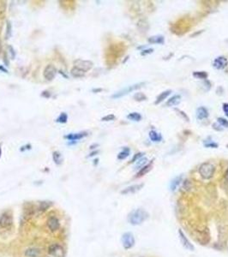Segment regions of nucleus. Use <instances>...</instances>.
Wrapping results in <instances>:
<instances>
[{"label":"nucleus","instance_id":"nucleus-1","mask_svg":"<svg viewBox=\"0 0 228 257\" xmlns=\"http://www.w3.org/2000/svg\"><path fill=\"white\" fill-rule=\"evenodd\" d=\"M148 218V213L143 209H136L130 213L128 220L130 224H131L132 225H138L143 223Z\"/></svg>","mask_w":228,"mask_h":257},{"label":"nucleus","instance_id":"nucleus-2","mask_svg":"<svg viewBox=\"0 0 228 257\" xmlns=\"http://www.w3.org/2000/svg\"><path fill=\"white\" fill-rule=\"evenodd\" d=\"M215 171L214 166H213L210 163H203L199 168V172L201 178L204 179H210L214 176Z\"/></svg>","mask_w":228,"mask_h":257},{"label":"nucleus","instance_id":"nucleus-3","mask_svg":"<svg viewBox=\"0 0 228 257\" xmlns=\"http://www.w3.org/2000/svg\"><path fill=\"white\" fill-rule=\"evenodd\" d=\"M13 224V218L11 213L5 212L0 214V230L10 229Z\"/></svg>","mask_w":228,"mask_h":257},{"label":"nucleus","instance_id":"nucleus-4","mask_svg":"<svg viewBox=\"0 0 228 257\" xmlns=\"http://www.w3.org/2000/svg\"><path fill=\"white\" fill-rule=\"evenodd\" d=\"M143 85H145L144 82H141V83L135 84V85H132V86H129L128 88H124V89L121 90V91H119V92L116 93L115 94L112 95V98H113V99H117V98L123 97V96H124V95L128 94L129 93L132 92V91H134V90H136V89H138V88H141Z\"/></svg>","mask_w":228,"mask_h":257},{"label":"nucleus","instance_id":"nucleus-5","mask_svg":"<svg viewBox=\"0 0 228 257\" xmlns=\"http://www.w3.org/2000/svg\"><path fill=\"white\" fill-rule=\"evenodd\" d=\"M48 253L53 257H64V249L61 245L58 243H53L49 246Z\"/></svg>","mask_w":228,"mask_h":257},{"label":"nucleus","instance_id":"nucleus-6","mask_svg":"<svg viewBox=\"0 0 228 257\" xmlns=\"http://www.w3.org/2000/svg\"><path fill=\"white\" fill-rule=\"evenodd\" d=\"M122 244L123 247L125 249H130L135 245V237L132 233L126 232L123 235L122 237Z\"/></svg>","mask_w":228,"mask_h":257},{"label":"nucleus","instance_id":"nucleus-7","mask_svg":"<svg viewBox=\"0 0 228 257\" xmlns=\"http://www.w3.org/2000/svg\"><path fill=\"white\" fill-rule=\"evenodd\" d=\"M74 65H75L74 67L77 68V69L86 73L93 68V63L91 61H89V60L77 59V60H76V61L74 62Z\"/></svg>","mask_w":228,"mask_h":257},{"label":"nucleus","instance_id":"nucleus-8","mask_svg":"<svg viewBox=\"0 0 228 257\" xmlns=\"http://www.w3.org/2000/svg\"><path fill=\"white\" fill-rule=\"evenodd\" d=\"M56 75H57V69L54 65L49 64L45 68L44 71H43V76L45 80H47V81L53 80L56 76Z\"/></svg>","mask_w":228,"mask_h":257},{"label":"nucleus","instance_id":"nucleus-9","mask_svg":"<svg viewBox=\"0 0 228 257\" xmlns=\"http://www.w3.org/2000/svg\"><path fill=\"white\" fill-rule=\"evenodd\" d=\"M178 236H179V239H180V242H181L182 245L184 246L186 249L194 250V246L192 245V243L189 242V239L185 237V235H184L182 230H178Z\"/></svg>","mask_w":228,"mask_h":257},{"label":"nucleus","instance_id":"nucleus-10","mask_svg":"<svg viewBox=\"0 0 228 257\" xmlns=\"http://www.w3.org/2000/svg\"><path fill=\"white\" fill-rule=\"evenodd\" d=\"M228 61L225 57H218L213 63V66L217 70H223L226 67Z\"/></svg>","mask_w":228,"mask_h":257},{"label":"nucleus","instance_id":"nucleus-11","mask_svg":"<svg viewBox=\"0 0 228 257\" xmlns=\"http://www.w3.org/2000/svg\"><path fill=\"white\" fill-rule=\"evenodd\" d=\"M59 221L56 217H51L47 220V227L51 231H57L59 229Z\"/></svg>","mask_w":228,"mask_h":257},{"label":"nucleus","instance_id":"nucleus-12","mask_svg":"<svg viewBox=\"0 0 228 257\" xmlns=\"http://www.w3.org/2000/svg\"><path fill=\"white\" fill-rule=\"evenodd\" d=\"M88 132H79V133H72V134L67 135L64 136L65 139H68L69 141H78L83 139L84 137H86L88 135Z\"/></svg>","mask_w":228,"mask_h":257},{"label":"nucleus","instance_id":"nucleus-13","mask_svg":"<svg viewBox=\"0 0 228 257\" xmlns=\"http://www.w3.org/2000/svg\"><path fill=\"white\" fill-rule=\"evenodd\" d=\"M143 187V184H136V185H132V186H130V187H127L126 189H124L123 190H122V194L123 195H128V194H133L135 192L140 190Z\"/></svg>","mask_w":228,"mask_h":257},{"label":"nucleus","instance_id":"nucleus-14","mask_svg":"<svg viewBox=\"0 0 228 257\" xmlns=\"http://www.w3.org/2000/svg\"><path fill=\"white\" fill-rule=\"evenodd\" d=\"M208 117V112L207 110L205 107H199L197 110H196V117L200 120H202V119H205L207 117Z\"/></svg>","mask_w":228,"mask_h":257},{"label":"nucleus","instance_id":"nucleus-15","mask_svg":"<svg viewBox=\"0 0 228 257\" xmlns=\"http://www.w3.org/2000/svg\"><path fill=\"white\" fill-rule=\"evenodd\" d=\"M39 251L36 248H28L25 250V256L27 257H38Z\"/></svg>","mask_w":228,"mask_h":257},{"label":"nucleus","instance_id":"nucleus-16","mask_svg":"<svg viewBox=\"0 0 228 257\" xmlns=\"http://www.w3.org/2000/svg\"><path fill=\"white\" fill-rule=\"evenodd\" d=\"M182 179H183V176H178L177 178L173 179L171 183V190L172 191H175V190L178 189V187L180 185L181 182H182Z\"/></svg>","mask_w":228,"mask_h":257},{"label":"nucleus","instance_id":"nucleus-17","mask_svg":"<svg viewBox=\"0 0 228 257\" xmlns=\"http://www.w3.org/2000/svg\"><path fill=\"white\" fill-rule=\"evenodd\" d=\"M181 100V97L179 95H174L171 99H169L167 102V106H175L179 104Z\"/></svg>","mask_w":228,"mask_h":257},{"label":"nucleus","instance_id":"nucleus-18","mask_svg":"<svg viewBox=\"0 0 228 257\" xmlns=\"http://www.w3.org/2000/svg\"><path fill=\"white\" fill-rule=\"evenodd\" d=\"M148 42L150 44H163L164 43V37L162 35L152 36L148 39Z\"/></svg>","mask_w":228,"mask_h":257},{"label":"nucleus","instance_id":"nucleus-19","mask_svg":"<svg viewBox=\"0 0 228 257\" xmlns=\"http://www.w3.org/2000/svg\"><path fill=\"white\" fill-rule=\"evenodd\" d=\"M149 138L152 141H155V142H159L162 140L161 135L156 132L155 130H151L149 132Z\"/></svg>","mask_w":228,"mask_h":257},{"label":"nucleus","instance_id":"nucleus-20","mask_svg":"<svg viewBox=\"0 0 228 257\" xmlns=\"http://www.w3.org/2000/svg\"><path fill=\"white\" fill-rule=\"evenodd\" d=\"M171 93H172V91H171V90H167V91L162 92L161 94L159 95V96L157 97V99H156V101H155L156 105H157V104H159V103H161V102H162L164 100H166V99H167V97H168Z\"/></svg>","mask_w":228,"mask_h":257},{"label":"nucleus","instance_id":"nucleus-21","mask_svg":"<svg viewBox=\"0 0 228 257\" xmlns=\"http://www.w3.org/2000/svg\"><path fill=\"white\" fill-rule=\"evenodd\" d=\"M152 169V163L146 165L142 168L140 169V171L138 172V173L136 175V177H142L143 175H146V173H148V172H150V170Z\"/></svg>","mask_w":228,"mask_h":257},{"label":"nucleus","instance_id":"nucleus-22","mask_svg":"<svg viewBox=\"0 0 228 257\" xmlns=\"http://www.w3.org/2000/svg\"><path fill=\"white\" fill-rule=\"evenodd\" d=\"M52 158H53L54 162H55L57 165H60V164H62V161H63V157H62L61 153H60L58 151L53 152V153H52Z\"/></svg>","mask_w":228,"mask_h":257},{"label":"nucleus","instance_id":"nucleus-23","mask_svg":"<svg viewBox=\"0 0 228 257\" xmlns=\"http://www.w3.org/2000/svg\"><path fill=\"white\" fill-rule=\"evenodd\" d=\"M127 118L130 119V120H132V121H136V122H138L142 119V115L138 113V112H132V113H130L128 116H127Z\"/></svg>","mask_w":228,"mask_h":257},{"label":"nucleus","instance_id":"nucleus-24","mask_svg":"<svg viewBox=\"0 0 228 257\" xmlns=\"http://www.w3.org/2000/svg\"><path fill=\"white\" fill-rule=\"evenodd\" d=\"M70 72H71V75H72L74 77H82V76H84V75H85V72H84V71H83V70H79V69L76 67H73Z\"/></svg>","mask_w":228,"mask_h":257},{"label":"nucleus","instance_id":"nucleus-25","mask_svg":"<svg viewBox=\"0 0 228 257\" xmlns=\"http://www.w3.org/2000/svg\"><path fill=\"white\" fill-rule=\"evenodd\" d=\"M130 155V148L128 147H124L122 151L120 152L117 155V159H124Z\"/></svg>","mask_w":228,"mask_h":257},{"label":"nucleus","instance_id":"nucleus-26","mask_svg":"<svg viewBox=\"0 0 228 257\" xmlns=\"http://www.w3.org/2000/svg\"><path fill=\"white\" fill-rule=\"evenodd\" d=\"M193 76L198 79H206L208 77V74L204 71H195L193 73Z\"/></svg>","mask_w":228,"mask_h":257},{"label":"nucleus","instance_id":"nucleus-27","mask_svg":"<svg viewBox=\"0 0 228 257\" xmlns=\"http://www.w3.org/2000/svg\"><path fill=\"white\" fill-rule=\"evenodd\" d=\"M67 120H68V116H67V114L65 113V112H62L61 115L57 118V120H56V121H57L58 123H66Z\"/></svg>","mask_w":228,"mask_h":257},{"label":"nucleus","instance_id":"nucleus-28","mask_svg":"<svg viewBox=\"0 0 228 257\" xmlns=\"http://www.w3.org/2000/svg\"><path fill=\"white\" fill-rule=\"evenodd\" d=\"M134 100L136 101H144L147 100V97L142 93H136L134 95Z\"/></svg>","mask_w":228,"mask_h":257},{"label":"nucleus","instance_id":"nucleus-29","mask_svg":"<svg viewBox=\"0 0 228 257\" xmlns=\"http://www.w3.org/2000/svg\"><path fill=\"white\" fill-rule=\"evenodd\" d=\"M147 163V158H141L137 160V163L136 164V168L139 169L141 167H143Z\"/></svg>","mask_w":228,"mask_h":257},{"label":"nucleus","instance_id":"nucleus-30","mask_svg":"<svg viewBox=\"0 0 228 257\" xmlns=\"http://www.w3.org/2000/svg\"><path fill=\"white\" fill-rule=\"evenodd\" d=\"M218 123H219L220 126L225 127V128L228 127V121L227 120H226L225 118H222V117H219V118H218Z\"/></svg>","mask_w":228,"mask_h":257},{"label":"nucleus","instance_id":"nucleus-31","mask_svg":"<svg viewBox=\"0 0 228 257\" xmlns=\"http://www.w3.org/2000/svg\"><path fill=\"white\" fill-rule=\"evenodd\" d=\"M11 36V24L10 22H7V27H6L5 38L9 39Z\"/></svg>","mask_w":228,"mask_h":257},{"label":"nucleus","instance_id":"nucleus-32","mask_svg":"<svg viewBox=\"0 0 228 257\" xmlns=\"http://www.w3.org/2000/svg\"><path fill=\"white\" fill-rule=\"evenodd\" d=\"M50 206L49 203H47L46 201H42L39 205V210L40 211H45L48 207Z\"/></svg>","mask_w":228,"mask_h":257},{"label":"nucleus","instance_id":"nucleus-33","mask_svg":"<svg viewBox=\"0 0 228 257\" xmlns=\"http://www.w3.org/2000/svg\"><path fill=\"white\" fill-rule=\"evenodd\" d=\"M114 119H115V116H114L113 114L106 115V116H105V117L101 118L102 121H106V122H107V121H112V120H114Z\"/></svg>","mask_w":228,"mask_h":257},{"label":"nucleus","instance_id":"nucleus-34","mask_svg":"<svg viewBox=\"0 0 228 257\" xmlns=\"http://www.w3.org/2000/svg\"><path fill=\"white\" fill-rule=\"evenodd\" d=\"M204 146L206 147H212V148H216L218 147V144L214 141H208V143H204Z\"/></svg>","mask_w":228,"mask_h":257},{"label":"nucleus","instance_id":"nucleus-35","mask_svg":"<svg viewBox=\"0 0 228 257\" xmlns=\"http://www.w3.org/2000/svg\"><path fill=\"white\" fill-rule=\"evenodd\" d=\"M143 153H136L135 156H134V158L131 159V161H130V163H133V162H136V161H137L138 159H140L143 156Z\"/></svg>","mask_w":228,"mask_h":257},{"label":"nucleus","instance_id":"nucleus-36","mask_svg":"<svg viewBox=\"0 0 228 257\" xmlns=\"http://www.w3.org/2000/svg\"><path fill=\"white\" fill-rule=\"evenodd\" d=\"M5 11V4L3 1H0V14L4 13Z\"/></svg>","mask_w":228,"mask_h":257},{"label":"nucleus","instance_id":"nucleus-37","mask_svg":"<svg viewBox=\"0 0 228 257\" xmlns=\"http://www.w3.org/2000/svg\"><path fill=\"white\" fill-rule=\"evenodd\" d=\"M223 111L225 112V114L228 117V103L223 104Z\"/></svg>","mask_w":228,"mask_h":257},{"label":"nucleus","instance_id":"nucleus-38","mask_svg":"<svg viewBox=\"0 0 228 257\" xmlns=\"http://www.w3.org/2000/svg\"><path fill=\"white\" fill-rule=\"evenodd\" d=\"M154 51V50L153 49H147V50H144L142 51V55H147V54H150V53H152Z\"/></svg>","mask_w":228,"mask_h":257},{"label":"nucleus","instance_id":"nucleus-39","mask_svg":"<svg viewBox=\"0 0 228 257\" xmlns=\"http://www.w3.org/2000/svg\"><path fill=\"white\" fill-rule=\"evenodd\" d=\"M9 49H10V51H11V57H12V58H14V57H15V56H16V53H15V51H14V49H13V47L10 45V46H9Z\"/></svg>","mask_w":228,"mask_h":257},{"label":"nucleus","instance_id":"nucleus-40","mask_svg":"<svg viewBox=\"0 0 228 257\" xmlns=\"http://www.w3.org/2000/svg\"><path fill=\"white\" fill-rule=\"evenodd\" d=\"M50 95V93H49L48 91H44V92L42 93V96H43V97H45V98H49Z\"/></svg>","mask_w":228,"mask_h":257},{"label":"nucleus","instance_id":"nucleus-41","mask_svg":"<svg viewBox=\"0 0 228 257\" xmlns=\"http://www.w3.org/2000/svg\"><path fill=\"white\" fill-rule=\"evenodd\" d=\"M99 153V151H95V152H93V153H90V154H89V157L94 156V155H95V154H97V153Z\"/></svg>","mask_w":228,"mask_h":257},{"label":"nucleus","instance_id":"nucleus-42","mask_svg":"<svg viewBox=\"0 0 228 257\" xmlns=\"http://www.w3.org/2000/svg\"><path fill=\"white\" fill-rule=\"evenodd\" d=\"M0 70H2L3 72H5V73L8 72V70H7L6 69H5L4 67H2V66H0Z\"/></svg>","mask_w":228,"mask_h":257},{"label":"nucleus","instance_id":"nucleus-43","mask_svg":"<svg viewBox=\"0 0 228 257\" xmlns=\"http://www.w3.org/2000/svg\"><path fill=\"white\" fill-rule=\"evenodd\" d=\"M98 144H93V145H91L90 146V148H91V149H93V148H95V147H98Z\"/></svg>","mask_w":228,"mask_h":257},{"label":"nucleus","instance_id":"nucleus-44","mask_svg":"<svg viewBox=\"0 0 228 257\" xmlns=\"http://www.w3.org/2000/svg\"><path fill=\"white\" fill-rule=\"evenodd\" d=\"M225 178H226V180L228 182V170L226 171V172L225 174Z\"/></svg>","mask_w":228,"mask_h":257},{"label":"nucleus","instance_id":"nucleus-45","mask_svg":"<svg viewBox=\"0 0 228 257\" xmlns=\"http://www.w3.org/2000/svg\"><path fill=\"white\" fill-rule=\"evenodd\" d=\"M2 49H3V46H2V43H1V41H0V53H1V51H2Z\"/></svg>","mask_w":228,"mask_h":257},{"label":"nucleus","instance_id":"nucleus-46","mask_svg":"<svg viewBox=\"0 0 228 257\" xmlns=\"http://www.w3.org/2000/svg\"><path fill=\"white\" fill-rule=\"evenodd\" d=\"M1 154H2V149H1V147H0V157H1Z\"/></svg>","mask_w":228,"mask_h":257}]
</instances>
